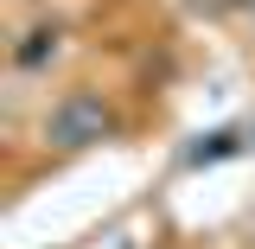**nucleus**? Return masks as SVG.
<instances>
[{
	"mask_svg": "<svg viewBox=\"0 0 255 249\" xmlns=\"http://www.w3.org/2000/svg\"><path fill=\"white\" fill-rule=\"evenodd\" d=\"M243 13H249V19H255V0H243Z\"/></svg>",
	"mask_w": 255,
	"mask_h": 249,
	"instance_id": "7ed1b4c3",
	"label": "nucleus"
},
{
	"mask_svg": "<svg viewBox=\"0 0 255 249\" xmlns=\"http://www.w3.org/2000/svg\"><path fill=\"white\" fill-rule=\"evenodd\" d=\"M58 51H64V32H58V26H32L26 38L13 45V64H19V70H51Z\"/></svg>",
	"mask_w": 255,
	"mask_h": 249,
	"instance_id": "f03ea898",
	"label": "nucleus"
},
{
	"mask_svg": "<svg viewBox=\"0 0 255 249\" xmlns=\"http://www.w3.org/2000/svg\"><path fill=\"white\" fill-rule=\"evenodd\" d=\"M115 109L102 102L96 90H64L51 102V115H45V141L64 147V154H83V147H102V141H115Z\"/></svg>",
	"mask_w": 255,
	"mask_h": 249,
	"instance_id": "f257e3e1",
	"label": "nucleus"
}]
</instances>
